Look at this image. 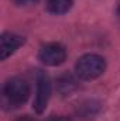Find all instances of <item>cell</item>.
Here are the masks:
<instances>
[{"label":"cell","mask_w":120,"mask_h":121,"mask_svg":"<svg viewBox=\"0 0 120 121\" xmlns=\"http://www.w3.org/2000/svg\"><path fill=\"white\" fill-rule=\"evenodd\" d=\"M16 4H18V6H28V4H34V3H37L38 0H13Z\"/></svg>","instance_id":"obj_9"},{"label":"cell","mask_w":120,"mask_h":121,"mask_svg":"<svg viewBox=\"0 0 120 121\" xmlns=\"http://www.w3.org/2000/svg\"><path fill=\"white\" fill-rule=\"evenodd\" d=\"M24 44V38L13 34V32H4L0 38V58L4 60L10 55H13L21 45Z\"/></svg>","instance_id":"obj_5"},{"label":"cell","mask_w":120,"mask_h":121,"mask_svg":"<svg viewBox=\"0 0 120 121\" xmlns=\"http://www.w3.org/2000/svg\"><path fill=\"white\" fill-rule=\"evenodd\" d=\"M47 121H71L68 117H64V116H54V117H50Z\"/></svg>","instance_id":"obj_10"},{"label":"cell","mask_w":120,"mask_h":121,"mask_svg":"<svg viewBox=\"0 0 120 121\" xmlns=\"http://www.w3.org/2000/svg\"><path fill=\"white\" fill-rule=\"evenodd\" d=\"M38 59L47 66H58L66 59V49L58 42H50L40 48Z\"/></svg>","instance_id":"obj_3"},{"label":"cell","mask_w":120,"mask_h":121,"mask_svg":"<svg viewBox=\"0 0 120 121\" xmlns=\"http://www.w3.org/2000/svg\"><path fill=\"white\" fill-rule=\"evenodd\" d=\"M3 94L11 106H20L27 101L30 96V86L21 78H11L4 83Z\"/></svg>","instance_id":"obj_2"},{"label":"cell","mask_w":120,"mask_h":121,"mask_svg":"<svg viewBox=\"0 0 120 121\" xmlns=\"http://www.w3.org/2000/svg\"><path fill=\"white\" fill-rule=\"evenodd\" d=\"M117 17H119V20H120V4H119V7H117Z\"/></svg>","instance_id":"obj_12"},{"label":"cell","mask_w":120,"mask_h":121,"mask_svg":"<svg viewBox=\"0 0 120 121\" xmlns=\"http://www.w3.org/2000/svg\"><path fill=\"white\" fill-rule=\"evenodd\" d=\"M99 113V104L93 100H88L85 103H82L79 107H78V114L82 117V118H93L96 114Z\"/></svg>","instance_id":"obj_8"},{"label":"cell","mask_w":120,"mask_h":121,"mask_svg":"<svg viewBox=\"0 0 120 121\" xmlns=\"http://www.w3.org/2000/svg\"><path fill=\"white\" fill-rule=\"evenodd\" d=\"M106 69V60L97 54H86L76 60V75L83 80H92L99 78Z\"/></svg>","instance_id":"obj_1"},{"label":"cell","mask_w":120,"mask_h":121,"mask_svg":"<svg viewBox=\"0 0 120 121\" xmlns=\"http://www.w3.org/2000/svg\"><path fill=\"white\" fill-rule=\"evenodd\" d=\"M74 0H47V9L52 14H65L71 10Z\"/></svg>","instance_id":"obj_7"},{"label":"cell","mask_w":120,"mask_h":121,"mask_svg":"<svg viewBox=\"0 0 120 121\" xmlns=\"http://www.w3.org/2000/svg\"><path fill=\"white\" fill-rule=\"evenodd\" d=\"M50 96H51V80L45 72L38 70V73H37V94H35V100H34V110L38 114H41L47 108Z\"/></svg>","instance_id":"obj_4"},{"label":"cell","mask_w":120,"mask_h":121,"mask_svg":"<svg viewBox=\"0 0 120 121\" xmlns=\"http://www.w3.org/2000/svg\"><path fill=\"white\" fill-rule=\"evenodd\" d=\"M57 87H58L61 94L66 96V94H71L72 91H75L78 89V83H76V80L72 75L65 73V75L60 76V79L57 80Z\"/></svg>","instance_id":"obj_6"},{"label":"cell","mask_w":120,"mask_h":121,"mask_svg":"<svg viewBox=\"0 0 120 121\" xmlns=\"http://www.w3.org/2000/svg\"><path fill=\"white\" fill-rule=\"evenodd\" d=\"M17 121H37V120H35V118H32V117H28V116H24V117L18 118Z\"/></svg>","instance_id":"obj_11"}]
</instances>
